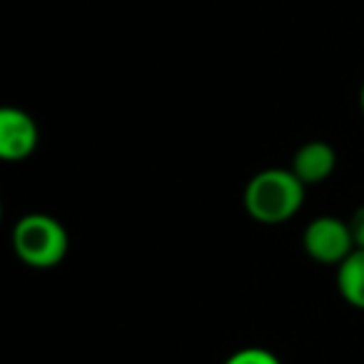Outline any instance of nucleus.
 <instances>
[{
  "label": "nucleus",
  "mask_w": 364,
  "mask_h": 364,
  "mask_svg": "<svg viewBox=\"0 0 364 364\" xmlns=\"http://www.w3.org/2000/svg\"><path fill=\"white\" fill-rule=\"evenodd\" d=\"M307 185L289 167H267L245 185V213L259 225H284L302 210Z\"/></svg>",
  "instance_id": "nucleus-1"
},
{
  "label": "nucleus",
  "mask_w": 364,
  "mask_h": 364,
  "mask_svg": "<svg viewBox=\"0 0 364 364\" xmlns=\"http://www.w3.org/2000/svg\"><path fill=\"white\" fill-rule=\"evenodd\" d=\"M11 245L16 257L26 267L33 269H53L65 259L70 237L65 225L58 218L46 213L23 215L11 232Z\"/></svg>",
  "instance_id": "nucleus-2"
},
{
  "label": "nucleus",
  "mask_w": 364,
  "mask_h": 364,
  "mask_svg": "<svg viewBox=\"0 0 364 364\" xmlns=\"http://www.w3.org/2000/svg\"><path fill=\"white\" fill-rule=\"evenodd\" d=\"M302 247L312 262L324 267H339L357 250L349 232V223L334 215H319L304 228Z\"/></svg>",
  "instance_id": "nucleus-3"
},
{
  "label": "nucleus",
  "mask_w": 364,
  "mask_h": 364,
  "mask_svg": "<svg viewBox=\"0 0 364 364\" xmlns=\"http://www.w3.org/2000/svg\"><path fill=\"white\" fill-rule=\"evenodd\" d=\"M41 145V127L31 112L21 107L0 110V157L6 162H23Z\"/></svg>",
  "instance_id": "nucleus-4"
},
{
  "label": "nucleus",
  "mask_w": 364,
  "mask_h": 364,
  "mask_svg": "<svg viewBox=\"0 0 364 364\" xmlns=\"http://www.w3.org/2000/svg\"><path fill=\"white\" fill-rule=\"evenodd\" d=\"M289 170L299 177V180L312 188V185H322L337 170V150L324 140H309L302 147H297L292 155V165Z\"/></svg>",
  "instance_id": "nucleus-5"
},
{
  "label": "nucleus",
  "mask_w": 364,
  "mask_h": 364,
  "mask_svg": "<svg viewBox=\"0 0 364 364\" xmlns=\"http://www.w3.org/2000/svg\"><path fill=\"white\" fill-rule=\"evenodd\" d=\"M337 292L349 307L364 312V250H354L337 267Z\"/></svg>",
  "instance_id": "nucleus-6"
},
{
  "label": "nucleus",
  "mask_w": 364,
  "mask_h": 364,
  "mask_svg": "<svg viewBox=\"0 0 364 364\" xmlns=\"http://www.w3.org/2000/svg\"><path fill=\"white\" fill-rule=\"evenodd\" d=\"M223 364H282V359L264 347H242L232 352Z\"/></svg>",
  "instance_id": "nucleus-7"
},
{
  "label": "nucleus",
  "mask_w": 364,
  "mask_h": 364,
  "mask_svg": "<svg viewBox=\"0 0 364 364\" xmlns=\"http://www.w3.org/2000/svg\"><path fill=\"white\" fill-rule=\"evenodd\" d=\"M349 232H352V240H354V247L357 250H364V205H359L352 215H349Z\"/></svg>",
  "instance_id": "nucleus-8"
},
{
  "label": "nucleus",
  "mask_w": 364,
  "mask_h": 364,
  "mask_svg": "<svg viewBox=\"0 0 364 364\" xmlns=\"http://www.w3.org/2000/svg\"><path fill=\"white\" fill-rule=\"evenodd\" d=\"M359 110L364 115V82H362V90H359Z\"/></svg>",
  "instance_id": "nucleus-9"
}]
</instances>
